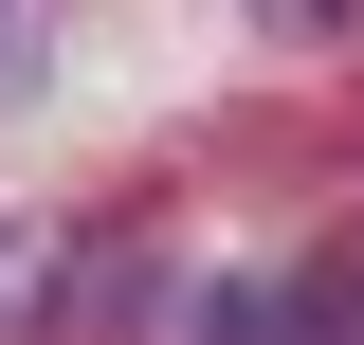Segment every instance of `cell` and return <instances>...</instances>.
Wrapping results in <instances>:
<instances>
[{
  "mask_svg": "<svg viewBox=\"0 0 364 345\" xmlns=\"http://www.w3.org/2000/svg\"><path fill=\"white\" fill-rule=\"evenodd\" d=\"M310 345H364V327H310Z\"/></svg>",
  "mask_w": 364,
  "mask_h": 345,
  "instance_id": "cell-3",
  "label": "cell"
},
{
  "mask_svg": "<svg viewBox=\"0 0 364 345\" xmlns=\"http://www.w3.org/2000/svg\"><path fill=\"white\" fill-rule=\"evenodd\" d=\"M255 18H273V37H328V18H346V0H255Z\"/></svg>",
  "mask_w": 364,
  "mask_h": 345,
  "instance_id": "cell-2",
  "label": "cell"
},
{
  "mask_svg": "<svg viewBox=\"0 0 364 345\" xmlns=\"http://www.w3.org/2000/svg\"><path fill=\"white\" fill-rule=\"evenodd\" d=\"M200 345H310V309H291V291H255V273H237V291H200Z\"/></svg>",
  "mask_w": 364,
  "mask_h": 345,
  "instance_id": "cell-1",
  "label": "cell"
}]
</instances>
